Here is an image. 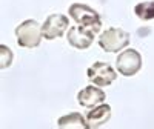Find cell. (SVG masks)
<instances>
[{
  "label": "cell",
  "instance_id": "cell-1",
  "mask_svg": "<svg viewBox=\"0 0 154 129\" xmlns=\"http://www.w3.org/2000/svg\"><path fill=\"white\" fill-rule=\"evenodd\" d=\"M68 14L75 20L77 25L85 26L88 29H91L94 34L100 31L102 28V19L99 16V12L94 11L93 8H89L88 5L83 3H74L69 6Z\"/></svg>",
  "mask_w": 154,
  "mask_h": 129
},
{
  "label": "cell",
  "instance_id": "cell-2",
  "mask_svg": "<svg viewBox=\"0 0 154 129\" xmlns=\"http://www.w3.org/2000/svg\"><path fill=\"white\" fill-rule=\"evenodd\" d=\"M17 43L22 48H37L42 42V26L35 20H25L16 28Z\"/></svg>",
  "mask_w": 154,
  "mask_h": 129
},
{
  "label": "cell",
  "instance_id": "cell-3",
  "mask_svg": "<svg viewBox=\"0 0 154 129\" xmlns=\"http://www.w3.org/2000/svg\"><path fill=\"white\" fill-rule=\"evenodd\" d=\"M99 45L105 52H119L130 45V34L120 28H109L99 37Z\"/></svg>",
  "mask_w": 154,
  "mask_h": 129
},
{
  "label": "cell",
  "instance_id": "cell-4",
  "mask_svg": "<svg viewBox=\"0 0 154 129\" xmlns=\"http://www.w3.org/2000/svg\"><path fill=\"white\" fill-rule=\"evenodd\" d=\"M116 64H117V71L122 75L131 77L137 74L142 68V56L136 49H125L122 54L117 56Z\"/></svg>",
  "mask_w": 154,
  "mask_h": 129
},
{
  "label": "cell",
  "instance_id": "cell-5",
  "mask_svg": "<svg viewBox=\"0 0 154 129\" xmlns=\"http://www.w3.org/2000/svg\"><path fill=\"white\" fill-rule=\"evenodd\" d=\"M88 79L91 80L96 86H109L116 79H117V72H116L108 63L103 62H96L86 71Z\"/></svg>",
  "mask_w": 154,
  "mask_h": 129
},
{
  "label": "cell",
  "instance_id": "cell-6",
  "mask_svg": "<svg viewBox=\"0 0 154 129\" xmlns=\"http://www.w3.org/2000/svg\"><path fill=\"white\" fill-rule=\"evenodd\" d=\"M68 17L63 14H51L45 23L42 25V34L46 40H54L57 37H62L68 29Z\"/></svg>",
  "mask_w": 154,
  "mask_h": 129
},
{
  "label": "cell",
  "instance_id": "cell-7",
  "mask_svg": "<svg viewBox=\"0 0 154 129\" xmlns=\"http://www.w3.org/2000/svg\"><path fill=\"white\" fill-rule=\"evenodd\" d=\"M94 40V32L91 29H88L85 26H72L68 31V42L71 46L77 48V49H86L93 45Z\"/></svg>",
  "mask_w": 154,
  "mask_h": 129
},
{
  "label": "cell",
  "instance_id": "cell-8",
  "mask_svg": "<svg viewBox=\"0 0 154 129\" xmlns=\"http://www.w3.org/2000/svg\"><path fill=\"white\" fill-rule=\"evenodd\" d=\"M105 98H106L105 91H102L100 88L96 86H86L77 94V101L83 108H94L100 105L102 101H105Z\"/></svg>",
  "mask_w": 154,
  "mask_h": 129
},
{
  "label": "cell",
  "instance_id": "cell-9",
  "mask_svg": "<svg viewBox=\"0 0 154 129\" xmlns=\"http://www.w3.org/2000/svg\"><path fill=\"white\" fill-rule=\"evenodd\" d=\"M111 118V106L109 105H100L89 111L86 115V122L89 128H100Z\"/></svg>",
  "mask_w": 154,
  "mask_h": 129
},
{
  "label": "cell",
  "instance_id": "cell-10",
  "mask_svg": "<svg viewBox=\"0 0 154 129\" xmlns=\"http://www.w3.org/2000/svg\"><path fill=\"white\" fill-rule=\"evenodd\" d=\"M59 128L62 129H88L89 124L88 122H85V118L79 112H71L68 115H63L57 120Z\"/></svg>",
  "mask_w": 154,
  "mask_h": 129
},
{
  "label": "cell",
  "instance_id": "cell-11",
  "mask_svg": "<svg viewBox=\"0 0 154 129\" xmlns=\"http://www.w3.org/2000/svg\"><path fill=\"white\" fill-rule=\"evenodd\" d=\"M136 16L140 20H152L154 19V2H142L134 8Z\"/></svg>",
  "mask_w": 154,
  "mask_h": 129
},
{
  "label": "cell",
  "instance_id": "cell-12",
  "mask_svg": "<svg viewBox=\"0 0 154 129\" xmlns=\"http://www.w3.org/2000/svg\"><path fill=\"white\" fill-rule=\"evenodd\" d=\"M11 63H12V52H11V49L5 45L0 46V68L2 69H6L11 66Z\"/></svg>",
  "mask_w": 154,
  "mask_h": 129
}]
</instances>
